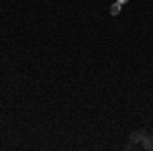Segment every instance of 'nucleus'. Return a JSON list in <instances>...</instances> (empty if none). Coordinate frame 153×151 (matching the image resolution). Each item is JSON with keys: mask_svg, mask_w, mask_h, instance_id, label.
I'll list each match as a JSON object with an SVG mask.
<instances>
[{"mask_svg": "<svg viewBox=\"0 0 153 151\" xmlns=\"http://www.w3.org/2000/svg\"><path fill=\"white\" fill-rule=\"evenodd\" d=\"M141 145H143V149H147V151H153V135H145L143 137V141H141Z\"/></svg>", "mask_w": 153, "mask_h": 151, "instance_id": "nucleus-2", "label": "nucleus"}, {"mask_svg": "<svg viewBox=\"0 0 153 151\" xmlns=\"http://www.w3.org/2000/svg\"><path fill=\"white\" fill-rule=\"evenodd\" d=\"M117 2H120V4H125V2H129V0H117Z\"/></svg>", "mask_w": 153, "mask_h": 151, "instance_id": "nucleus-4", "label": "nucleus"}, {"mask_svg": "<svg viewBox=\"0 0 153 151\" xmlns=\"http://www.w3.org/2000/svg\"><path fill=\"white\" fill-rule=\"evenodd\" d=\"M145 135H147V131H145V129H137V131H133V133L129 135V141L133 143V145H137V143H141V141H143Z\"/></svg>", "mask_w": 153, "mask_h": 151, "instance_id": "nucleus-1", "label": "nucleus"}, {"mask_svg": "<svg viewBox=\"0 0 153 151\" xmlns=\"http://www.w3.org/2000/svg\"><path fill=\"white\" fill-rule=\"evenodd\" d=\"M120 8H123V4H120V2H114V4H112V8H110V14H112V16H117L118 12H120Z\"/></svg>", "mask_w": 153, "mask_h": 151, "instance_id": "nucleus-3", "label": "nucleus"}]
</instances>
